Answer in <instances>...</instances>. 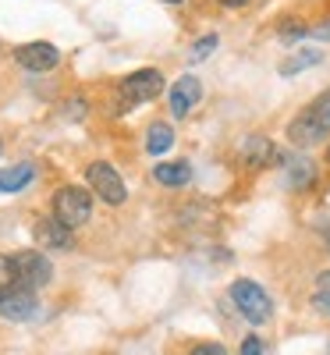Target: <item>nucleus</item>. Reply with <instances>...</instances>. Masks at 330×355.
Here are the masks:
<instances>
[{"label":"nucleus","instance_id":"nucleus-6","mask_svg":"<svg viewBox=\"0 0 330 355\" xmlns=\"http://www.w3.org/2000/svg\"><path fill=\"white\" fill-rule=\"evenodd\" d=\"M85 182L107 206H121L128 199V189L121 182V174H117L114 164H107V160H93V164H89L85 167Z\"/></svg>","mask_w":330,"mask_h":355},{"label":"nucleus","instance_id":"nucleus-30","mask_svg":"<svg viewBox=\"0 0 330 355\" xmlns=\"http://www.w3.org/2000/svg\"><path fill=\"white\" fill-rule=\"evenodd\" d=\"M0 153H4V146H0Z\"/></svg>","mask_w":330,"mask_h":355},{"label":"nucleus","instance_id":"nucleus-26","mask_svg":"<svg viewBox=\"0 0 330 355\" xmlns=\"http://www.w3.org/2000/svg\"><path fill=\"white\" fill-rule=\"evenodd\" d=\"M0 274H4V256H0Z\"/></svg>","mask_w":330,"mask_h":355},{"label":"nucleus","instance_id":"nucleus-21","mask_svg":"<svg viewBox=\"0 0 330 355\" xmlns=\"http://www.w3.org/2000/svg\"><path fill=\"white\" fill-rule=\"evenodd\" d=\"M242 355H263V341H259L256 334H249V338L242 341Z\"/></svg>","mask_w":330,"mask_h":355},{"label":"nucleus","instance_id":"nucleus-15","mask_svg":"<svg viewBox=\"0 0 330 355\" xmlns=\"http://www.w3.org/2000/svg\"><path fill=\"white\" fill-rule=\"evenodd\" d=\"M171 146H174V128L171 125H164V121L149 125V132H146V153L149 157H164Z\"/></svg>","mask_w":330,"mask_h":355},{"label":"nucleus","instance_id":"nucleus-16","mask_svg":"<svg viewBox=\"0 0 330 355\" xmlns=\"http://www.w3.org/2000/svg\"><path fill=\"white\" fill-rule=\"evenodd\" d=\"M323 61V50H298V53H291L288 61H281V75L284 78H291V75H298V71H306V68H313V64H320Z\"/></svg>","mask_w":330,"mask_h":355},{"label":"nucleus","instance_id":"nucleus-7","mask_svg":"<svg viewBox=\"0 0 330 355\" xmlns=\"http://www.w3.org/2000/svg\"><path fill=\"white\" fill-rule=\"evenodd\" d=\"M40 313V299L36 291L18 288V284H0V320L11 323H25Z\"/></svg>","mask_w":330,"mask_h":355},{"label":"nucleus","instance_id":"nucleus-13","mask_svg":"<svg viewBox=\"0 0 330 355\" xmlns=\"http://www.w3.org/2000/svg\"><path fill=\"white\" fill-rule=\"evenodd\" d=\"M36 167L33 164H11V167H0V196H15L21 189L33 185Z\"/></svg>","mask_w":330,"mask_h":355},{"label":"nucleus","instance_id":"nucleus-14","mask_svg":"<svg viewBox=\"0 0 330 355\" xmlns=\"http://www.w3.org/2000/svg\"><path fill=\"white\" fill-rule=\"evenodd\" d=\"M284 171H288V189H291V192H306V189H313V185H316V164H313V160H306V157L288 160V164H284Z\"/></svg>","mask_w":330,"mask_h":355},{"label":"nucleus","instance_id":"nucleus-5","mask_svg":"<svg viewBox=\"0 0 330 355\" xmlns=\"http://www.w3.org/2000/svg\"><path fill=\"white\" fill-rule=\"evenodd\" d=\"M164 93V71L160 68H139L132 75H125L117 82V96H121L125 107H135V103H149Z\"/></svg>","mask_w":330,"mask_h":355},{"label":"nucleus","instance_id":"nucleus-19","mask_svg":"<svg viewBox=\"0 0 330 355\" xmlns=\"http://www.w3.org/2000/svg\"><path fill=\"white\" fill-rule=\"evenodd\" d=\"M306 33H309V28L298 25V18H288V25H281V36H284V40H302Z\"/></svg>","mask_w":330,"mask_h":355},{"label":"nucleus","instance_id":"nucleus-2","mask_svg":"<svg viewBox=\"0 0 330 355\" xmlns=\"http://www.w3.org/2000/svg\"><path fill=\"white\" fill-rule=\"evenodd\" d=\"M323 135H330V93L316 96L302 114L288 121V139L295 146H316L323 142Z\"/></svg>","mask_w":330,"mask_h":355},{"label":"nucleus","instance_id":"nucleus-17","mask_svg":"<svg viewBox=\"0 0 330 355\" xmlns=\"http://www.w3.org/2000/svg\"><path fill=\"white\" fill-rule=\"evenodd\" d=\"M217 46H220V36H217V33H206L202 40L192 43V61H206V57L214 53Z\"/></svg>","mask_w":330,"mask_h":355},{"label":"nucleus","instance_id":"nucleus-23","mask_svg":"<svg viewBox=\"0 0 330 355\" xmlns=\"http://www.w3.org/2000/svg\"><path fill=\"white\" fill-rule=\"evenodd\" d=\"M85 114V100L78 96V100H71V117H82Z\"/></svg>","mask_w":330,"mask_h":355},{"label":"nucleus","instance_id":"nucleus-20","mask_svg":"<svg viewBox=\"0 0 330 355\" xmlns=\"http://www.w3.org/2000/svg\"><path fill=\"white\" fill-rule=\"evenodd\" d=\"M313 309H316L323 320H330V291H323V288H320V291L313 295Z\"/></svg>","mask_w":330,"mask_h":355},{"label":"nucleus","instance_id":"nucleus-27","mask_svg":"<svg viewBox=\"0 0 330 355\" xmlns=\"http://www.w3.org/2000/svg\"><path fill=\"white\" fill-rule=\"evenodd\" d=\"M327 164H330V146H327Z\"/></svg>","mask_w":330,"mask_h":355},{"label":"nucleus","instance_id":"nucleus-8","mask_svg":"<svg viewBox=\"0 0 330 355\" xmlns=\"http://www.w3.org/2000/svg\"><path fill=\"white\" fill-rule=\"evenodd\" d=\"M33 234H36L40 249H50V252H71L75 249V231L68 224H61L53 214L50 217H36Z\"/></svg>","mask_w":330,"mask_h":355},{"label":"nucleus","instance_id":"nucleus-24","mask_svg":"<svg viewBox=\"0 0 330 355\" xmlns=\"http://www.w3.org/2000/svg\"><path fill=\"white\" fill-rule=\"evenodd\" d=\"M217 4H224V8H245L249 0H217Z\"/></svg>","mask_w":330,"mask_h":355},{"label":"nucleus","instance_id":"nucleus-1","mask_svg":"<svg viewBox=\"0 0 330 355\" xmlns=\"http://www.w3.org/2000/svg\"><path fill=\"white\" fill-rule=\"evenodd\" d=\"M4 277H8V284L40 291L53 281V263L40 249H18V252L4 256Z\"/></svg>","mask_w":330,"mask_h":355},{"label":"nucleus","instance_id":"nucleus-4","mask_svg":"<svg viewBox=\"0 0 330 355\" xmlns=\"http://www.w3.org/2000/svg\"><path fill=\"white\" fill-rule=\"evenodd\" d=\"M227 295H231L234 309L242 313L249 323H266L270 316H274V302H270V295H266L256 281H249V277H238V281H231Z\"/></svg>","mask_w":330,"mask_h":355},{"label":"nucleus","instance_id":"nucleus-22","mask_svg":"<svg viewBox=\"0 0 330 355\" xmlns=\"http://www.w3.org/2000/svg\"><path fill=\"white\" fill-rule=\"evenodd\" d=\"M309 33H313L316 40H330V25H316V28H309Z\"/></svg>","mask_w":330,"mask_h":355},{"label":"nucleus","instance_id":"nucleus-29","mask_svg":"<svg viewBox=\"0 0 330 355\" xmlns=\"http://www.w3.org/2000/svg\"><path fill=\"white\" fill-rule=\"evenodd\" d=\"M327 355H330V345H327Z\"/></svg>","mask_w":330,"mask_h":355},{"label":"nucleus","instance_id":"nucleus-11","mask_svg":"<svg viewBox=\"0 0 330 355\" xmlns=\"http://www.w3.org/2000/svg\"><path fill=\"white\" fill-rule=\"evenodd\" d=\"M202 100V82L196 75H182L174 85H171V96H167V107L174 117H189L192 107H199Z\"/></svg>","mask_w":330,"mask_h":355},{"label":"nucleus","instance_id":"nucleus-12","mask_svg":"<svg viewBox=\"0 0 330 355\" xmlns=\"http://www.w3.org/2000/svg\"><path fill=\"white\" fill-rule=\"evenodd\" d=\"M153 182H160L164 189H185L192 182V164L189 160H164L153 167Z\"/></svg>","mask_w":330,"mask_h":355},{"label":"nucleus","instance_id":"nucleus-25","mask_svg":"<svg viewBox=\"0 0 330 355\" xmlns=\"http://www.w3.org/2000/svg\"><path fill=\"white\" fill-rule=\"evenodd\" d=\"M320 288H323V291H330V270H323V274H320Z\"/></svg>","mask_w":330,"mask_h":355},{"label":"nucleus","instance_id":"nucleus-3","mask_svg":"<svg viewBox=\"0 0 330 355\" xmlns=\"http://www.w3.org/2000/svg\"><path fill=\"white\" fill-rule=\"evenodd\" d=\"M53 217L68 224L71 231L89 224V217H93V192L82 185H61L53 192Z\"/></svg>","mask_w":330,"mask_h":355},{"label":"nucleus","instance_id":"nucleus-28","mask_svg":"<svg viewBox=\"0 0 330 355\" xmlns=\"http://www.w3.org/2000/svg\"><path fill=\"white\" fill-rule=\"evenodd\" d=\"M167 4H182V0H167Z\"/></svg>","mask_w":330,"mask_h":355},{"label":"nucleus","instance_id":"nucleus-18","mask_svg":"<svg viewBox=\"0 0 330 355\" xmlns=\"http://www.w3.org/2000/svg\"><path fill=\"white\" fill-rule=\"evenodd\" d=\"M185 355H227V348L220 341H196Z\"/></svg>","mask_w":330,"mask_h":355},{"label":"nucleus","instance_id":"nucleus-10","mask_svg":"<svg viewBox=\"0 0 330 355\" xmlns=\"http://www.w3.org/2000/svg\"><path fill=\"white\" fill-rule=\"evenodd\" d=\"M242 160H245L249 167H284V164H288V157H284L266 135H249V139L242 142Z\"/></svg>","mask_w":330,"mask_h":355},{"label":"nucleus","instance_id":"nucleus-9","mask_svg":"<svg viewBox=\"0 0 330 355\" xmlns=\"http://www.w3.org/2000/svg\"><path fill=\"white\" fill-rule=\"evenodd\" d=\"M15 61L25 71H50V68H57V61H61V50H57L53 43H46V40L21 43V46H15Z\"/></svg>","mask_w":330,"mask_h":355}]
</instances>
